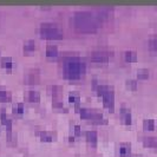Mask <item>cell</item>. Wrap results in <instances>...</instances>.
<instances>
[{
  "label": "cell",
  "instance_id": "6da1fadb",
  "mask_svg": "<svg viewBox=\"0 0 157 157\" xmlns=\"http://www.w3.org/2000/svg\"><path fill=\"white\" fill-rule=\"evenodd\" d=\"M98 21L96 14L91 12H77L73 17V25L75 27L84 33H91L97 31Z\"/></svg>",
  "mask_w": 157,
  "mask_h": 157
},
{
  "label": "cell",
  "instance_id": "7a4b0ae2",
  "mask_svg": "<svg viewBox=\"0 0 157 157\" xmlns=\"http://www.w3.org/2000/svg\"><path fill=\"white\" fill-rule=\"evenodd\" d=\"M86 70L85 63L78 57H70L64 61V75L67 79H79Z\"/></svg>",
  "mask_w": 157,
  "mask_h": 157
},
{
  "label": "cell",
  "instance_id": "3957f363",
  "mask_svg": "<svg viewBox=\"0 0 157 157\" xmlns=\"http://www.w3.org/2000/svg\"><path fill=\"white\" fill-rule=\"evenodd\" d=\"M40 34L45 39H61L64 33L57 24L45 22L40 26Z\"/></svg>",
  "mask_w": 157,
  "mask_h": 157
},
{
  "label": "cell",
  "instance_id": "277c9868",
  "mask_svg": "<svg viewBox=\"0 0 157 157\" xmlns=\"http://www.w3.org/2000/svg\"><path fill=\"white\" fill-rule=\"evenodd\" d=\"M79 115L81 119H86V120H92L95 124H106L108 120L103 118V115L99 114L95 110H90V109H80L79 110Z\"/></svg>",
  "mask_w": 157,
  "mask_h": 157
},
{
  "label": "cell",
  "instance_id": "5b68a950",
  "mask_svg": "<svg viewBox=\"0 0 157 157\" xmlns=\"http://www.w3.org/2000/svg\"><path fill=\"white\" fill-rule=\"evenodd\" d=\"M100 97L103 98L104 108L112 112L114 109H115V96H114V89H112L111 86H109V87L106 89V91L103 92V93L100 95Z\"/></svg>",
  "mask_w": 157,
  "mask_h": 157
},
{
  "label": "cell",
  "instance_id": "8992f818",
  "mask_svg": "<svg viewBox=\"0 0 157 157\" xmlns=\"http://www.w3.org/2000/svg\"><path fill=\"white\" fill-rule=\"evenodd\" d=\"M91 60L95 63H108L110 60V53L105 51H96L91 55Z\"/></svg>",
  "mask_w": 157,
  "mask_h": 157
},
{
  "label": "cell",
  "instance_id": "52a82bcc",
  "mask_svg": "<svg viewBox=\"0 0 157 157\" xmlns=\"http://www.w3.org/2000/svg\"><path fill=\"white\" fill-rule=\"evenodd\" d=\"M120 118H122V120H123L124 124L131 125V111H130L129 108L123 106L120 109Z\"/></svg>",
  "mask_w": 157,
  "mask_h": 157
},
{
  "label": "cell",
  "instance_id": "ba28073f",
  "mask_svg": "<svg viewBox=\"0 0 157 157\" xmlns=\"http://www.w3.org/2000/svg\"><path fill=\"white\" fill-rule=\"evenodd\" d=\"M46 57L47 58H57L58 57V47L56 45H47Z\"/></svg>",
  "mask_w": 157,
  "mask_h": 157
},
{
  "label": "cell",
  "instance_id": "9c48e42d",
  "mask_svg": "<svg viewBox=\"0 0 157 157\" xmlns=\"http://www.w3.org/2000/svg\"><path fill=\"white\" fill-rule=\"evenodd\" d=\"M39 137L41 142H45V143H51L53 141V134L52 132H49V131H44V132H39Z\"/></svg>",
  "mask_w": 157,
  "mask_h": 157
},
{
  "label": "cell",
  "instance_id": "30bf717a",
  "mask_svg": "<svg viewBox=\"0 0 157 157\" xmlns=\"http://www.w3.org/2000/svg\"><path fill=\"white\" fill-rule=\"evenodd\" d=\"M143 144L145 148H156L157 139L155 137H145L143 139Z\"/></svg>",
  "mask_w": 157,
  "mask_h": 157
},
{
  "label": "cell",
  "instance_id": "8fae6325",
  "mask_svg": "<svg viewBox=\"0 0 157 157\" xmlns=\"http://www.w3.org/2000/svg\"><path fill=\"white\" fill-rule=\"evenodd\" d=\"M0 119H1L2 125H5V126H6L7 131H11V130H12V120L6 116V114H4V112H2V114H1V116H0Z\"/></svg>",
  "mask_w": 157,
  "mask_h": 157
},
{
  "label": "cell",
  "instance_id": "7c38bea8",
  "mask_svg": "<svg viewBox=\"0 0 157 157\" xmlns=\"http://www.w3.org/2000/svg\"><path fill=\"white\" fill-rule=\"evenodd\" d=\"M97 139H98V135L96 131H87L86 132V141L90 143V144H96L97 143Z\"/></svg>",
  "mask_w": 157,
  "mask_h": 157
},
{
  "label": "cell",
  "instance_id": "4fadbf2b",
  "mask_svg": "<svg viewBox=\"0 0 157 157\" xmlns=\"http://www.w3.org/2000/svg\"><path fill=\"white\" fill-rule=\"evenodd\" d=\"M130 150H131L130 144H122L120 148H119V155H120V157H129Z\"/></svg>",
  "mask_w": 157,
  "mask_h": 157
},
{
  "label": "cell",
  "instance_id": "5bb4252c",
  "mask_svg": "<svg viewBox=\"0 0 157 157\" xmlns=\"http://www.w3.org/2000/svg\"><path fill=\"white\" fill-rule=\"evenodd\" d=\"M124 59L129 63H136L137 61V55L134 51H126L124 53Z\"/></svg>",
  "mask_w": 157,
  "mask_h": 157
},
{
  "label": "cell",
  "instance_id": "9a60e30c",
  "mask_svg": "<svg viewBox=\"0 0 157 157\" xmlns=\"http://www.w3.org/2000/svg\"><path fill=\"white\" fill-rule=\"evenodd\" d=\"M69 102L71 104H75L76 106H78L79 103H80V96H79L78 92H70V95H69Z\"/></svg>",
  "mask_w": 157,
  "mask_h": 157
},
{
  "label": "cell",
  "instance_id": "2e32d148",
  "mask_svg": "<svg viewBox=\"0 0 157 157\" xmlns=\"http://www.w3.org/2000/svg\"><path fill=\"white\" fill-rule=\"evenodd\" d=\"M28 100H30L31 103H39L40 102L39 92H38V91H34V90L30 91V92H28Z\"/></svg>",
  "mask_w": 157,
  "mask_h": 157
},
{
  "label": "cell",
  "instance_id": "e0dca14e",
  "mask_svg": "<svg viewBox=\"0 0 157 157\" xmlns=\"http://www.w3.org/2000/svg\"><path fill=\"white\" fill-rule=\"evenodd\" d=\"M143 129L148 131H153L155 129V120L154 119H145L143 122Z\"/></svg>",
  "mask_w": 157,
  "mask_h": 157
},
{
  "label": "cell",
  "instance_id": "ac0fdd59",
  "mask_svg": "<svg viewBox=\"0 0 157 157\" xmlns=\"http://www.w3.org/2000/svg\"><path fill=\"white\" fill-rule=\"evenodd\" d=\"M1 67L6 69V70H11L13 67V61L11 58H2L1 59Z\"/></svg>",
  "mask_w": 157,
  "mask_h": 157
},
{
  "label": "cell",
  "instance_id": "d6986e66",
  "mask_svg": "<svg viewBox=\"0 0 157 157\" xmlns=\"http://www.w3.org/2000/svg\"><path fill=\"white\" fill-rule=\"evenodd\" d=\"M24 109H25L24 104L22 103H18L16 106H13V114L14 115H22L24 114Z\"/></svg>",
  "mask_w": 157,
  "mask_h": 157
},
{
  "label": "cell",
  "instance_id": "ffe728a7",
  "mask_svg": "<svg viewBox=\"0 0 157 157\" xmlns=\"http://www.w3.org/2000/svg\"><path fill=\"white\" fill-rule=\"evenodd\" d=\"M34 50H36V44L32 40H30L28 43H26L24 45V51L25 52H31V51H34Z\"/></svg>",
  "mask_w": 157,
  "mask_h": 157
},
{
  "label": "cell",
  "instance_id": "44dd1931",
  "mask_svg": "<svg viewBox=\"0 0 157 157\" xmlns=\"http://www.w3.org/2000/svg\"><path fill=\"white\" fill-rule=\"evenodd\" d=\"M126 87L130 89V90H132V91H136L138 87L137 81H136L135 79H129V80H126Z\"/></svg>",
  "mask_w": 157,
  "mask_h": 157
},
{
  "label": "cell",
  "instance_id": "7402d4cb",
  "mask_svg": "<svg viewBox=\"0 0 157 157\" xmlns=\"http://www.w3.org/2000/svg\"><path fill=\"white\" fill-rule=\"evenodd\" d=\"M8 100H11V95L7 91L0 90V102L4 103V102H8Z\"/></svg>",
  "mask_w": 157,
  "mask_h": 157
},
{
  "label": "cell",
  "instance_id": "603a6c76",
  "mask_svg": "<svg viewBox=\"0 0 157 157\" xmlns=\"http://www.w3.org/2000/svg\"><path fill=\"white\" fill-rule=\"evenodd\" d=\"M138 79H148L149 78V71L148 70H139L137 72Z\"/></svg>",
  "mask_w": 157,
  "mask_h": 157
},
{
  "label": "cell",
  "instance_id": "cb8c5ba5",
  "mask_svg": "<svg viewBox=\"0 0 157 157\" xmlns=\"http://www.w3.org/2000/svg\"><path fill=\"white\" fill-rule=\"evenodd\" d=\"M38 79H39V76H38L37 73H36V75L31 73V75L27 76V83H28V84H34V83L38 81Z\"/></svg>",
  "mask_w": 157,
  "mask_h": 157
},
{
  "label": "cell",
  "instance_id": "d4e9b609",
  "mask_svg": "<svg viewBox=\"0 0 157 157\" xmlns=\"http://www.w3.org/2000/svg\"><path fill=\"white\" fill-rule=\"evenodd\" d=\"M7 138H8V141H10L11 143H14V142L17 141V135L13 134L12 130H11V131H7Z\"/></svg>",
  "mask_w": 157,
  "mask_h": 157
},
{
  "label": "cell",
  "instance_id": "484cf974",
  "mask_svg": "<svg viewBox=\"0 0 157 157\" xmlns=\"http://www.w3.org/2000/svg\"><path fill=\"white\" fill-rule=\"evenodd\" d=\"M156 47H157V44H156V39L155 38H153V39L150 40V49L151 50H156Z\"/></svg>",
  "mask_w": 157,
  "mask_h": 157
},
{
  "label": "cell",
  "instance_id": "4316f807",
  "mask_svg": "<svg viewBox=\"0 0 157 157\" xmlns=\"http://www.w3.org/2000/svg\"><path fill=\"white\" fill-rule=\"evenodd\" d=\"M80 126L79 125H75V135L76 136H80Z\"/></svg>",
  "mask_w": 157,
  "mask_h": 157
},
{
  "label": "cell",
  "instance_id": "83f0119b",
  "mask_svg": "<svg viewBox=\"0 0 157 157\" xmlns=\"http://www.w3.org/2000/svg\"><path fill=\"white\" fill-rule=\"evenodd\" d=\"M69 141H70L71 143H72V142H75V137H73V136H70V137H69Z\"/></svg>",
  "mask_w": 157,
  "mask_h": 157
}]
</instances>
